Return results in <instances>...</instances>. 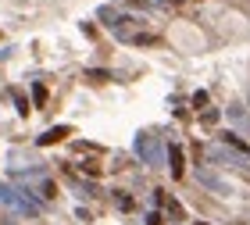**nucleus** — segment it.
I'll use <instances>...</instances> for the list:
<instances>
[{"label":"nucleus","mask_w":250,"mask_h":225,"mask_svg":"<svg viewBox=\"0 0 250 225\" xmlns=\"http://www.w3.org/2000/svg\"><path fill=\"white\" fill-rule=\"evenodd\" d=\"M0 204H4L7 211H15V215H25V218H36L40 211H43L36 197H29L25 189L7 186V183H0Z\"/></svg>","instance_id":"obj_1"},{"label":"nucleus","mask_w":250,"mask_h":225,"mask_svg":"<svg viewBox=\"0 0 250 225\" xmlns=\"http://www.w3.org/2000/svg\"><path fill=\"white\" fill-rule=\"evenodd\" d=\"M15 179L25 186L29 197H32V193H36L40 200H54V197H58V186H54V179H50L47 172H40V168H32V172H15Z\"/></svg>","instance_id":"obj_2"},{"label":"nucleus","mask_w":250,"mask_h":225,"mask_svg":"<svg viewBox=\"0 0 250 225\" xmlns=\"http://www.w3.org/2000/svg\"><path fill=\"white\" fill-rule=\"evenodd\" d=\"M136 154H140V161L146 168H165L168 154H165V143L154 136V132H140L136 136Z\"/></svg>","instance_id":"obj_3"},{"label":"nucleus","mask_w":250,"mask_h":225,"mask_svg":"<svg viewBox=\"0 0 250 225\" xmlns=\"http://www.w3.org/2000/svg\"><path fill=\"white\" fill-rule=\"evenodd\" d=\"M97 15H100V21H104V25L115 32L118 40H129V36H132V29L140 25V18L125 15V11H118V7H100Z\"/></svg>","instance_id":"obj_4"},{"label":"nucleus","mask_w":250,"mask_h":225,"mask_svg":"<svg viewBox=\"0 0 250 225\" xmlns=\"http://www.w3.org/2000/svg\"><path fill=\"white\" fill-rule=\"evenodd\" d=\"M222 147L232 150L236 157H243V161H250V143L240 140V132H222Z\"/></svg>","instance_id":"obj_5"},{"label":"nucleus","mask_w":250,"mask_h":225,"mask_svg":"<svg viewBox=\"0 0 250 225\" xmlns=\"http://www.w3.org/2000/svg\"><path fill=\"white\" fill-rule=\"evenodd\" d=\"M64 136H72V129H68V125H54V129L43 132V136H40L36 143H40V147H50V143H61Z\"/></svg>","instance_id":"obj_6"},{"label":"nucleus","mask_w":250,"mask_h":225,"mask_svg":"<svg viewBox=\"0 0 250 225\" xmlns=\"http://www.w3.org/2000/svg\"><path fill=\"white\" fill-rule=\"evenodd\" d=\"M208 154H211V161H218V164H243V157H236L232 150H225L222 143H214Z\"/></svg>","instance_id":"obj_7"},{"label":"nucleus","mask_w":250,"mask_h":225,"mask_svg":"<svg viewBox=\"0 0 250 225\" xmlns=\"http://www.w3.org/2000/svg\"><path fill=\"white\" fill-rule=\"evenodd\" d=\"M165 154H168V161H172V164H168V168H172V175L183 179V172H186V168H183V147H175V143H172Z\"/></svg>","instance_id":"obj_8"},{"label":"nucleus","mask_w":250,"mask_h":225,"mask_svg":"<svg viewBox=\"0 0 250 225\" xmlns=\"http://www.w3.org/2000/svg\"><path fill=\"white\" fill-rule=\"evenodd\" d=\"M197 175H200V183H204V186H211V189H218V193H229V186H225V183H222V179H214L211 172H204V168H200V172H197Z\"/></svg>","instance_id":"obj_9"},{"label":"nucleus","mask_w":250,"mask_h":225,"mask_svg":"<svg viewBox=\"0 0 250 225\" xmlns=\"http://www.w3.org/2000/svg\"><path fill=\"white\" fill-rule=\"evenodd\" d=\"M129 43H140V47H150V43H157V36H154V32H132V36H129Z\"/></svg>","instance_id":"obj_10"},{"label":"nucleus","mask_w":250,"mask_h":225,"mask_svg":"<svg viewBox=\"0 0 250 225\" xmlns=\"http://www.w3.org/2000/svg\"><path fill=\"white\" fill-rule=\"evenodd\" d=\"M11 97H15V107H18V115H29V100L21 89H11Z\"/></svg>","instance_id":"obj_11"},{"label":"nucleus","mask_w":250,"mask_h":225,"mask_svg":"<svg viewBox=\"0 0 250 225\" xmlns=\"http://www.w3.org/2000/svg\"><path fill=\"white\" fill-rule=\"evenodd\" d=\"M32 100H36V107L47 104V86H43V82H32Z\"/></svg>","instance_id":"obj_12"},{"label":"nucleus","mask_w":250,"mask_h":225,"mask_svg":"<svg viewBox=\"0 0 250 225\" xmlns=\"http://www.w3.org/2000/svg\"><path fill=\"white\" fill-rule=\"evenodd\" d=\"M161 204H168V211H172V218H175V222H183V204H179V200H172V197H165Z\"/></svg>","instance_id":"obj_13"},{"label":"nucleus","mask_w":250,"mask_h":225,"mask_svg":"<svg viewBox=\"0 0 250 225\" xmlns=\"http://www.w3.org/2000/svg\"><path fill=\"white\" fill-rule=\"evenodd\" d=\"M193 107H197V111L208 107V93H204V89H197V93H193Z\"/></svg>","instance_id":"obj_14"},{"label":"nucleus","mask_w":250,"mask_h":225,"mask_svg":"<svg viewBox=\"0 0 250 225\" xmlns=\"http://www.w3.org/2000/svg\"><path fill=\"white\" fill-rule=\"evenodd\" d=\"M86 79H97V82H107V79H111V72H104V68H93V72H86Z\"/></svg>","instance_id":"obj_15"},{"label":"nucleus","mask_w":250,"mask_h":225,"mask_svg":"<svg viewBox=\"0 0 250 225\" xmlns=\"http://www.w3.org/2000/svg\"><path fill=\"white\" fill-rule=\"evenodd\" d=\"M115 204H118L122 211H129V207H132V200H129V197H125V193H115Z\"/></svg>","instance_id":"obj_16"},{"label":"nucleus","mask_w":250,"mask_h":225,"mask_svg":"<svg viewBox=\"0 0 250 225\" xmlns=\"http://www.w3.org/2000/svg\"><path fill=\"white\" fill-rule=\"evenodd\" d=\"M200 122H204V125H214V122H218V111H204Z\"/></svg>","instance_id":"obj_17"},{"label":"nucleus","mask_w":250,"mask_h":225,"mask_svg":"<svg viewBox=\"0 0 250 225\" xmlns=\"http://www.w3.org/2000/svg\"><path fill=\"white\" fill-rule=\"evenodd\" d=\"M146 225H161V215H157V211H150V215H146Z\"/></svg>","instance_id":"obj_18"},{"label":"nucleus","mask_w":250,"mask_h":225,"mask_svg":"<svg viewBox=\"0 0 250 225\" xmlns=\"http://www.w3.org/2000/svg\"><path fill=\"white\" fill-rule=\"evenodd\" d=\"M129 4H140V7H146V4H150V0H129Z\"/></svg>","instance_id":"obj_19"},{"label":"nucleus","mask_w":250,"mask_h":225,"mask_svg":"<svg viewBox=\"0 0 250 225\" xmlns=\"http://www.w3.org/2000/svg\"><path fill=\"white\" fill-rule=\"evenodd\" d=\"M172 4H175V0H172Z\"/></svg>","instance_id":"obj_20"},{"label":"nucleus","mask_w":250,"mask_h":225,"mask_svg":"<svg viewBox=\"0 0 250 225\" xmlns=\"http://www.w3.org/2000/svg\"><path fill=\"white\" fill-rule=\"evenodd\" d=\"M247 100H250V97H247Z\"/></svg>","instance_id":"obj_21"}]
</instances>
